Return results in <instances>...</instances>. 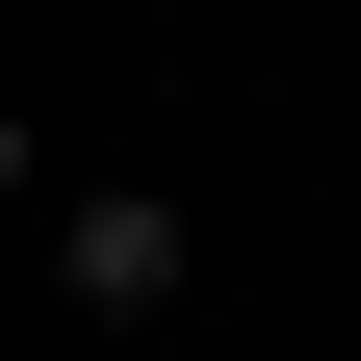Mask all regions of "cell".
<instances>
[{"instance_id": "cell-1", "label": "cell", "mask_w": 361, "mask_h": 361, "mask_svg": "<svg viewBox=\"0 0 361 361\" xmlns=\"http://www.w3.org/2000/svg\"><path fill=\"white\" fill-rule=\"evenodd\" d=\"M52 284L104 310V336H155V310H180V207H155V180H78V207H52Z\"/></svg>"}, {"instance_id": "cell-2", "label": "cell", "mask_w": 361, "mask_h": 361, "mask_svg": "<svg viewBox=\"0 0 361 361\" xmlns=\"http://www.w3.org/2000/svg\"><path fill=\"white\" fill-rule=\"evenodd\" d=\"M0 207H26V104H0Z\"/></svg>"}]
</instances>
